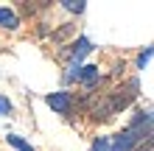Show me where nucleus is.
<instances>
[{
    "label": "nucleus",
    "instance_id": "nucleus-1",
    "mask_svg": "<svg viewBox=\"0 0 154 151\" xmlns=\"http://www.w3.org/2000/svg\"><path fill=\"white\" fill-rule=\"evenodd\" d=\"M137 95H140V78H126L121 87H115L112 92H104L93 106H87V112H90L93 120H101V123L112 120L118 112L129 109L137 101Z\"/></svg>",
    "mask_w": 154,
    "mask_h": 151
},
{
    "label": "nucleus",
    "instance_id": "nucleus-2",
    "mask_svg": "<svg viewBox=\"0 0 154 151\" xmlns=\"http://www.w3.org/2000/svg\"><path fill=\"white\" fill-rule=\"evenodd\" d=\"M93 48H95V45H93L87 37H76L73 45H67L65 50H62V53H65V59H67V70H70V67H81V65H84V59L93 53Z\"/></svg>",
    "mask_w": 154,
    "mask_h": 151
},
{
    "label": "nucleus",
    "instance_id": "nucleus-3",
    "mask_svg": "<svg viewBox=\"0 0 154 151\" xmlns=\"http://www.w3.org/2000/svg\"><path fill=\"white\" fill-rule=\"evenodd\" d=\"M45 104H48L56 115L67 118V115H73V109H76V95L70 92V90H56V92L45 95Z\"/></svg>",
    "mask_w": 154,
    "mask_h": 151
},
{
    "label": "nucleus",
    "instance_id": "nucleus-4",
    "mask_svg": "<svg viewBox=\"0 0 154 151\" xmlns=\"http://www.w3.org/2000/svg\"><path fill=\"white\" fill-rule=\"evenodd\" d=\"M0 28L17 31L20 28V14H17L14 8H8V6H0Z\"/></svg>",
    "mask_w": 154,
    "mask_h": 151
},
{
    "label": "nucleus",
    "instance_id": "nucleus-5",
    "mask_svg": "<svg viewBox=\"0 0 154 151\" xmlns=\"http://www.w3.org/2000/svg\"><path fill=\"white\" fill-rule=\"evenodd\" d=\"M6 143L11 146L14 151H37V148H34V146H31V143H28V140H25V137L14 134V131H8V134H6Z\"/></svg>",
    "mask_w": 154,
    "mask_h": 151
},
{
    "label": "nucleus",
    "instance_id": "nucleus-6",
    "mask_svg": "<svg viewBox=\"0 0 154 151\" xmlns=\"http://www.w3.org/2000/svg\"><path fill=\"white\" fill-rule=\"evenodd\" d=\"M62 8L70 11V14H84L87 11V3H84V0H62Z\"/></svg>",
    "mask_w": 154,
    "mask_h": 151
},
{
    "label": "nucleus",
    "instance_id": "nucleus-7",
    "mask_svg": "<svg viewBox=\"0 0 154 151\" xmlns=\"http://www.w3.org/2000/svg\"><path fill=\"white\" fill-rule=\"evenodd\" d=\"M134 151H154V129H151L149 134H146V137L140 140L137 146H134Z\"/></svg>",
    "mask_w": 154,
    "mask_h": 151
},
{
    "label": "nucleus",
    "instance_id": "nucleus-8",
    "mask_svg": "<svg viewBox=\"0 0 154 151\" xmlns=\"http://www.w3.org/2000/svg\"><path fill=\"white\" fill-rule=\"evenodd\" d=\"M8 115H14V104H11V98L0 95V118H8Z\"/></svg>",
    "mask_w": 154,
    "mask_h": 151
},
{
    "label": "nucleus",
    "instance_id": "nucleus-9",
    "mask_svg": "<svg viewBox=\"0 0 154 151\" xmlns=\"http://www.w3.org/2000/svg\"><path fill=\"white\" fill-rule=\"evenodd\" d=\"M90 151H109V137H95L93 140V146H90Z\"/></svg>",
    "mask_w": 154,
    "mask_h": 151
},
{
    "label": "nucleus",
    "instance_id": "nucleus-10",
    "mask_svg": "<svg viewBox=\"0 0 154 151\" xmlns=\"http://www.w3.org/2000/svg\"><path fill=\"white\" fill-rule=\"evenodd\" d=\"M151 56H154V48H146V50H143L140 56H137V62H134V65H137V70H143V67H146Z\"/></svg>",
    "mask_w": 154,
    "mask_h": 151
}]
</instances>
